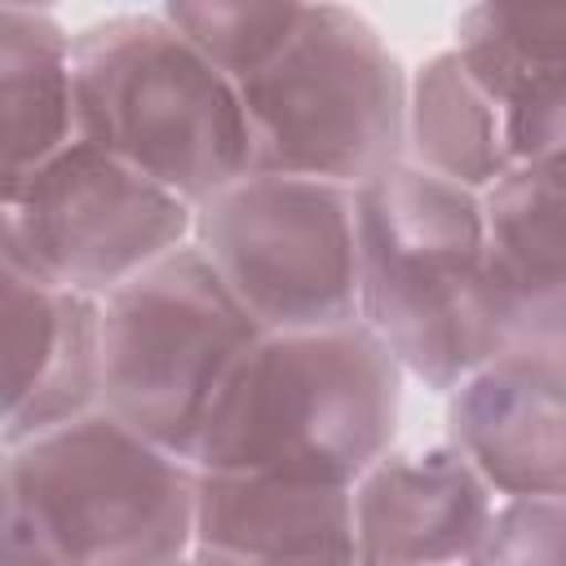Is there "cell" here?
<instances>
[{"mask_svg":"<svg viewBox=\"0 0 566 566\" xmlns=\"http://www.w3.org/2000/svg\"><path fill=\"white\" fill-rule=\"evenodd\" d=\"M402 367L367 323L261 332L217 389L190 464L354 482L394 447Z\"/></svg>","mask_w":566,"mask_h":566,"instance_id":"1","label":"cell"},{"mask_svg":"<svg viewBox=\"0 0 566 566\" xmlns=\"http://www.w3.org/2000/svg\"><path fill=\"white\" fill-rule=\"evenodd\" d=\"M195 464L88 407L0 447V566L190 557Z\"/></svg>","mask_w":566,"mask_h":566,"instance_id":"2","label":"cell"},{"mask_svg":"<svg viewBox=\"0 0 566 566\" xmlns=\"http://www.w3.org/2000/svg\"><path fill=\"white\" fill-rule=\"evenodd\" d=\"M354 221L358 323L380 336L402 376L447 394L513 345L482 270L478 190L394 159L354 186Z\"/></svg>","mask_w":566,"mask_h":566,"instance_id":"3","label":"cell"},{"mask_svg":"<svg viewBox=\"0 0 566 566\" xmlns=\"http://www.w3.org/2000/svg\"><path fill=\"white\" fill-rule=\"evenodd\" d=\"M75 137L190 208L248 172L239 88L164 18L119 13L71 35Z\"/></svg>","mask_w":566,"mask_h":566,"instance_id":"4","label":"cell"},{"mask_svg":"<svg viewBox=\"0 0 566 566\" xmlns=\"http://www.w3.org/2000/svg\"><path fill=\"white\" fill-rule=\"evenodd\" d=\"M234 88L252 172L363 186L402 159L407 71L385 35L340 0H310L279 53Z\"/></svg>","mask_w":566,"mask_h":566,"instance_id":"5","label":"cell"},{"mask_svg":"<svg viewBox=\"0 0 566 566\" xmlns=\"http://www.w3.org/2000/svg\"><path fill=\"white\" fill-rule=\"evenodd\" d=\"M261 323L186 239L97 301V407L190 460L199 424Z\"/></svg>","mask_w":566,"mask_h":566,"instance_id":"6","label":"cell"},{"mask_svg":"<svg viewBox=\"0 0 566 566\" xmlns=\"http://www.w3.org/2000/svg\"><path fill=\"white\" fill-rule=\"evenodd\" d=\"M190 243L261 332L358 318L354 186L248 168L195 203Z\"/></svg>","mask_w":566,"mask_h":566,"instance_id":"7","label":"cell"},{"mask_svg":"<svg viewBox=\"0 0 566 566\" xmlns=\"http://www.w3.org/2000/svg\"><path fill=\"white\" fill-rule=\"evenodd\" d=\"M27 256L40 279L102 301L150 261L190 239V203L71 137L13 199Z\"/></svg>","mask_w":566,"mask_h":566,"instance_id":"8","label":"cell"},{"mask_svg":"<svg viewBox=\"0 0 566 566\" xmlns=\"http://www.w3.org/2000/svg\"><path fill=\"white\" fill-rule=\"evenodd\" d=\"M447 442L495 495H566L562 345H509L447 389Z\"/></svg>","mask_w":566,"mask_h":566,"instance_id":"9","label":"cell"},{"mask_svg":"<svg viewBox=\"0 0 566 566\" xmlns=\"http://www.w3.org/2000/svg\"><path fill=\"white\" fill-rule=\"evenodd\" d=\"M97 407V301L0 265V447Z\"/></svg>","mask_w":566,"mask_h":566,"instance_id":"10","label":"cell"},{"mask_svg":"<svg viewBox=\"0 0 566 566\" xmlns=\"http://www.w3.org/2000/svg\"><path fill=\"white\" fill-rule=\"evenodd\" d=\"M491 504L495 491L451 442L420 451L389 447L349 482L354 562H469Z\"/></svg>","mask_w":566,"mask_h":566,"instance_id":"11","label":"cell"},{"mask_svg":"<svg viewBox=\"0 0 566 566\" xmlns=\"http://www.w3.org/2000/svg\"><path fill=\"white\" fill-rule=\"evenodd\" d=\"M482 203V270L513 345H566V159L509 164Z\"/></svg>","mask_w":566,"mask_h":566,"instance_id":"12","label":"cell"},{"mask_svg":"<svg viewBox=\"0 0 566 566\" xmlns=\"http://www.w3.org/2000/svg\"><path fill=\"white\" fill-rule=\"evenodd\" d=\"M195 562H354L345 482L195 469Z\"/></svg>","mask_w":566,"mask_h":566,"instance_id":"13","label":"cell"},{"mask_svg":"<svg viewBox=\"0 0 566 566\" xmlns=\"http://www.w3.org/2000/svg\"><path fill=\"white\" fill-rule=\"evenodd\" d=\"M71 137V35L53 13L0 4V199Z\"/></svg>","mask_w":566,"mask_h":566,"instance_id":"14","label":"cell"},{"mask_svg":"<svg viewBox=\"0 0 566 566\" xmlns=\"http://www.w3.org/2000/svg\"><path fill=\"white\" fill-rule=\"evenodd\" d=\"M402 159L464 190H486L509 168L504 124L455 49L433 53L407 80Z\"/></svg>","mask_w":566,"mask_h":566,"instance_id":"15","label":"cell"},{"mask_svg":"<svg viewBox=\"0 0 566 566\" xmlns=\"http://www.w3.org/2000/svg\"><path fill=\"white\" fill-rule=\"evenodd\" d=\"M455 57L495 102L504 124L509 164L562 155L566 146V62L531 57L500 35H491L478 18L460 13L455 27Z\"/></svg>","mask_w":566,"mask_h":566,"instance_id":"16","label":"cell"},{"mask_svg":"<svg viewBox=\"0 0 566 566\" xmlns=\"http://www.w3.org/2000/svg\"><path fill=\"white\" fill-rule=\"evenodd\" d=\"M305 9L310 0H159V18L230 80L279 53Z\"/></svg>","mask_w":566,"mask_h":566,"instance_id":"17","label":"cell"},{"mask_svg":"<svg viewBox=\"0 0 566 566\" xmlns=\"http://www.w3.org/2000/svg\"><path fill=\"white\" fill-rule=\"evenodd\" d=\"M562 531H566L562 495H495L469 562L553 566L562 557Z\"/></svg>","mask_w":566,"mask_h":566,"instance_id":"18","label":"cell"},{"mask_svg":"<svg viewBox=\"0 0 566 566\" xmlns=\"http://www.w3.org/2000/svg\"><path fill=\"white\" fill-rule=\"evenodd\" d=\"M0 265H22V270H35V265H31V256H27L22 230H18L13 199H0Z\"/></svg>","mask_w":566,"mask_h":566,"instance_id":"19","label":"cell"},{"mask_svg":"<svg viewBox=\"0 0 566 566\" xmlns=\"http://www.w3.org/2000/svg\"><path fill=\"white\" fill-rule=\"evenodd\" d=\"M4 9H40V13H53L57 0H0Z\"/></svg>","mask_w":566,"mask_h":566,"instance_id":"20","label":"cell"}]
</instances>
